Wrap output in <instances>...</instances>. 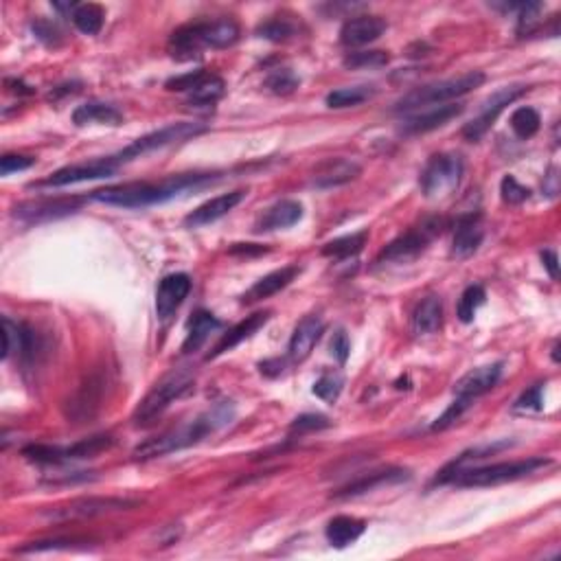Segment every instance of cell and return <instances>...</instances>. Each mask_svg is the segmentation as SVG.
<instances>
[{
    "label": "cell",
    "mask_w": 561,
    "mask_h": 561,
    "mask_svg": "<svg viewBox=\"0 0 561 561\" xmlns=\"http://www.w3.org/2000/svg\"><path fill=\"white\" fill-rule=\"evenodd\" d=\"M246 198V191H230V194L218 195V198L209 200V202L200 204L194 213H189L185 218V227L186 228H200L206 227V224L218 222L219 218L228 215L230 210L235 209L242 200Z\"/></svg>",
    "instance_id": "obj_19"
},
{
    "label": "cell",
    "mask_w": 561,
    "mask_h": 561,
    "mask_svg": "<svg viewBox=\"0 0 561 561\" xmlns=\"http://www.w3.org/2000/svg\"><path fill=\"white\" fill-rule=\"evenodd\" d=\"M268 252L266 246H257V243H235L230 248V255H261Z\"/></svg>",
    "instance_id": "obj_54"
},
{
    "label": "cell",
    "mask_w": 561,
    "mask_h": 561,
    "mask_svg": "<svg viewBox=\"0 0 561 561\" xmlns=\"http://www.w3.org/2000/svg\"><path fill=\"white\" fill-rule=\"evenodd\" d=\"M222 327L218 318H215L210 311L206 309H198L194 314V318L189 320V329H186V338L182 342V353H195L200 347L209 340L210 332Z\"/></svg>",
    "instance_id": "obj_29"
},
{
    "label": "cell",
    "mask_w": 561,
    "mask_h": 561,
    "mask_svg": "<svg viewBox=\"0 0 561 561\" xmlns=\"http://www.w3.org/2000/svg\"><path fill=\"white\" fill-rule=\"evenodd\" d=\"M191 292V276L185 272L169 275L161 281L156 290V314L161 320H169L178 311V307L185 303V299Z\"/></svg>",
    "instance_id": "obj_15"
},
{
    "label": "cell",
    "mask_w": 561,
    "mask_h": 561,
    "mask_svg": "<svg viewBox=\"0 0 561 561\" xmlns=\"http://www.w3.org/2000/svg\"><path fill=\"white\" fill-rule=\"evenodd\" d=\"M141 502L132 500V498H102V496H88L77 498V500L66 502V505L55 507V509L45 513L46 520L51 522H75V520H90V517L108 516V513L129 511L138 507Z\"/></svg>",
    "instance_id": "obj_9"
},
{
    "label": "cell",
    "mask_w": 561,
    "mask_h": 561,
    "mask_svg": "<svg viewBox=\"0 0 561 561\" xmlns=\"http://www.w3.org/2000/svg\"><path fill=\"white\" fill-rule=\"evenodd\" d=\"M541 261H544V268H546V270H549V275L553 276V279H557V276H559L557 252L544 251V252H541Z\"/></svg>",
    "instance_id": "obj_53"
},
{
    "label": "cell",
    "mask_w": 561,
    "mask_h": 561,
    "mask_svg": "<svg viewBox=\"0 0 561 561\" xmlns=\"http://www.w3.org/2000/svg\"><path fill=\"white\" fill-rule=\"evenodd\" d=\"M218 174H182L171 176L162 182H126V185L105 186V189L93 191L90 198L97 202L123 206V209H143V206L162 204L171 198H178L191 189H202L206 185H213Z\"/></svg>",
    "instance_id": "obj_1"
},
{
    "label": "cell",
    "mask_w": 561,
    "mask_h": 561,
    "mask_svg": "<svg viewBox=\"0 0 561 561\" xmlns=\"http://www.w3.org/2000/svg\"><path fill=\"white\" fill-rule=\"evenodd\" d=\"M441 325H443V303L439 296H425L412 311V332L428 335L439 332Z\"/></svg>",
    "instance_id": "obj_28"
},
{
    "label": "cell",
    "mask_w": 561,
    "mask_h": 561,
    "mask_svg": "<svg viewBox=\"0 0 561 561\" xmlns=\"http://www.w3.org/2000/svg\"><path fill=\"white\" fill-rule=\"evenodd\" d=\"M526 90H529L526 86H507V88L493 93L491 97L483 103L481 114H478L476 119H472V121L463 128V136L467 138V141H481L489 129H491L493 123H496V119L505 112L507 105H511L516 99H520Z\"/></svg>",
    "instance_id": "obj_12"
},
{
    "label": "cell",
    "mask_w": 561,
    "mask_h": 561,
    "mask_svg": "<svg viewBox=\"0 0 561 561\" xmlns=\"http://www.w3.org/2000/svg\"><path fill=\"white\" fill-rule=\"evenodd\" d=\"M391 55L384 51H358V53H349L342 60L344 69L349 70H367V69H380V66H386Z\"/></svg>",
    "instance_id": "obj_40"
},
{
    "label": "cell",
    "mask_w": 561,
    "mask_h": 561,
    "mask_svg": "<svg viewBox=\"0 0 561 561\" xmlns=\"http://www.w3.org/2000/svg\"><path fill=\"white\" fill-rule=\"evenodd\" d=\"M443 230V219H428V222L421 224L419 228H412L408 233L400 235L397 239H392L386 248L377 255L375 263L384 266V263H406L412 261L425 252V248L430 246V242L441 235Z\"/></svg>",
    "instance_id": "obj_10"
},
{
    "label": "cell",
    "mask_w": 561,
    "mask_h": 561,
    "mask_svg": "<svg viewBox=\"0 0 561 561\" xmlns=\"http://www.w3.org/2000/svg\"><path fill=\"white\" fill-rule=\"evenodd\" d=\"M103 18H105V9L97 3L77 4L75 12L70 13L73 25L79 29L81 33H86V36H97L103 27Z\"/></svg>",
    "instance_id": "obj_33"
},
{
    "label": "cell",
    "mask_w": 561,
    "mask_h": 561,
    "mask_svg": "<svg viewBox=\"0 0 561 561\" xmlns=\"http://www.w3.org/2000/svg\"><path fill=\"white\" fill-rule=\"evenodd\" d=\"M349 351H351V344H349V335L340 329V332L334 334V340H332V356L338 359L340 364L347 362L349 358Z\"/></svg>",
    "instance_id": "obj_51"
},
{
    "label": "cell",
    "mask_w": 561,
    "mask_h": 561,
    "mask_svg": "<svg viewBox=\"0 0 561 561\" xmlns=\"http://www.w3.org/2000/svg\"><path fill=\"white\" fill-rule=\"evenodd\" d=\"M301 79L292 73L290 69H276L268 75L266 86L272 90L275 95H290L299 88Z\"/></svg>",
    "instance_id": "obj_43"
},
{
    "label": "cell",
    "mask_w": 561,
    "mask_h": 561,
    "mask_svg": "<svg viewBox=\"0 0 561 561\" xmlns=\"http://www.w3.org/2000/svg\"><path fill=\"white\" fill-rule=\"evenodd\" d=\"M227 93V84H224L222 77L218 75H206L198 86L189 93L186 103L195 105V108H213L219 99Z\"/></svg>",
    "instance_id": "obj_32"
},
{
    "label": "cell",
    "mask_w": 561,
    "mask_h": 561,
    "mask_svg": "<svg viewBox=\"0 0 561 561\" xmlns=\"http://www.w3.org/2000/svg\"><path fill=\"white\" fill-rule=\"evenodd\" d=\"M194 384L195 375L189 368H174L167 375H162L134 410V425H152L176 400L194 391Z\"/></svg>",
    "instance_id": "obj_4"
},
{
    "label": "cell",
    "mask_w": 561,
    "mask_h": 561,
    "mask_svg": "<svg viewBox=\"0 0 561 561\" xmlns=\"http://www.w3.org/2000/svg\"><path fill=\"white\" fill-rule=\"evenodd\" d=\"M408 478H410L408 469H400V467H391V469H382V472L364 474V476H359L353 483H349L347 487H342L340 491H335L334 498H356V496H362V493L373 491V489H377V487L395 485V483L408 481Z\"/></svg>",
    "instance_id": "obj_22"
},
{
    "label": "cell",
    "mask_w": 561,
    "mask_h": 561,
    "mask_svg": "<svg viewBox=\"0 0 561 561\" xmlns=\"http://www.w3.org/2000/svg\"><path fill=\"white\" fill-rule=\"evenodd\" d=\"M31 29H33V33H36L37 40H40L42 45L49 46V49H57V46L62 45V40H64V37H62L60 29H57L49 21H36L31 25Z\"/></svg>",
    "instance_id": "obj_46"
},
{
    "label": "cell",
    "mask_w": 561,
    "mask_h": 561,
    "mask_svg": "<svg viewBox=\"0 0 561 561\" xmlns=\"http://www.w3.org/2000/svg\"><path fill=\"white\" fill-rule=\"evenodd\" d=\"M364 531H367V524L364 520H358V517L351 516H335L334 520H329L327 524V540L329 544L335 546V549H347L349 544L359 540Z\"/></svg>",
    "instance_id": "obj_31"
},
{
    "label": "cell",
    "mask_w": 561,
    "mask_h": 561,
    "mask_svg": "<svg viewBox=\"0 0 561 561\" xmlns=\"http://www.w3.org/2000/svg\"><path fill=\"white\" fill-rule=\"evenodd\" d=\"M204 123H195V121H180V123H171V126L156 129V132L145 134V136L136 138L132 145H128L126 150L119 152L114 156V161L121 165V162L132 161V158L138 156H145V153L162 150V147H169L174 143H182V141H189V138L200 136V134L206 132Z\"/></svg>",
    "instance_id": "obj_8"
},
{
    "label": "cell",
    "mask_w": 561,
    "mask_h": 561,
    "mask_svg": "<svg viewBox=\"0 0 561 561\" xmlns=\"http://www.w3.org/2000/svg\"><path fill=\"white\" fill-rule=\"evenodd\" d=\"M268 320H270V311H257V314L248 316L246 320H242V323H237L235 327H230L228 332L219 338V342L215 344L213 351L209 353V359L222 356V353H227L230 351V349L237 347L239 342H243V340H248L251 335H255L259 329L268 323Z\"/></svg>",
    "instance_id": "obj_24"
},
{
    "label": "cell",
    "mask_w": 561,
    "mask_h": 561,
    "mask_svg": "<svg viewBox=\"0 0 561 561\" xmlns=\"http://www.w3.org/2000/svg\"><path fill=\"white\" fill-rule=\"evenodd\" d=\"M299 272H301L299 266H285V268H281V270L270 272V275H266L263 279H259L255 285L243 294L242 301L243 303H257V301L270 299V296H275L276 292L285 290V287L290 285L296 276H299Z\"/></svg>",
    "instance_id": "obj_25"
},
{
    "label": "cell",
    "mask_w": 561,
    "mask_h": 561,
    "mask_svg": "<svg viewBox=\"0 0 561 561\" xmlns=\"http://www.w3.org/2000/svg\"><path fill=\"white\" fill-rule=\"evenodd\" d=\"M108 386V371L99 368V371L90 373L81 386L77 388L75 395L70 397L66 404V417L73 424H86V421L95 419L99 408H102L103 392Z\"/></svg>",
    "instance_id": "obj_11"
},
{
    "label": "cell",
    "mask_w": 561,
    "mask_h": 561,
    "mask_svg": "<svg viewBox=\"0 0 561 561\" xmlns=\"http://www.w3.org/2000/svg\"><path fill=\"white\" fill-rule=\"evenodd\" d=\"M206 75L209 73H204V70H191V73L171 77V79L165 84V88L171 90V93H191V90H194Z\"/></svg>",
    "instance_id": "obj_47"
},
{
    "label": "cell",
    "mask_w": 561,
    "mask_h": 561,
    "mask_svg": "<svg viewBox=\"0 0 561 561\" xmlns=\"http://www.w3.org/2000/svg\"><path fill=\"white\" fill-rule=\"evenodd\" d=\"M541 391H544V386H541V384H535L531 391H526L524 395L516 401V408L517 410H540L541 404H544V400H541Z\"/></svg>",
    "instance_id": "obj_50"
},
{
    "label": "cell",
    "mask_w": 561,
    "mask_h": 561,
    "mask_svg": "<svg viewBox=\"0 0 561 561\" xmlns=\"http://www.w3.org/2000/svg\"><path fill=\"white\" fill-rule=\"evenodd\" d=\"M239 40V25L230 18L222 21H198L182 25L171 33L167 51L174 60L189 62L202 55L204 49H228Z\"/></svg>",
    "instance_id": "obj_3"
},
{
    "label": "cell",
    "mask_w": 561,
    "mask_h": 561,
    "mask_svg": "<svg viewBox=\"0 0 561 561\" xmlns=\"http://www.w3.org/2000/svg\"><path fill=\"white\" fill-rule=\"evenodd\" d=\"M123 121V114L117 105L88 102L75 108L73 123L75 126H90V123H103V126H119Z\"/></svg>",
    "instance_id": "obj_30"
},
{
    "label": "cell",
    "mask_w": 561,
    "mask_h": 561,
    "mask_svg": "<svg viewBox=\"0 0 561 561\" xmlns=\"http://www.w3.org/2000/svg\"><path fill=\"white\" fill-rule=\"evenodd\" d=\"M550 458H524V460H505V463L485 465V467H472L460 469L454 476V485L458 487H493L502 485V483L520 481V478L531 476L537 469L549 467Z\"/></svg>",
    "instance_id": "obj_6"
},
{
    "label": "cell",
    "mask_w": 561,
    "mask_h": 561,
    "mask_svg": "<svg viewBox=\"0 0 561 561\" xmlns=\"http://www.w3.org/2000/svg\"><path fill=\"white\" fill-rule=\"evenodd\" d=\"M359 174H362V167L356 161H349V158H329V161H325L314 171L311 185L316 189H334V186H342L347 182L356 180Z\"/></svg>",
    "instance_id": "obj_20"
},
{
    "label": "cell",
    "mask_w": 561,
    "mask_h": 561,
    "mask_svg": "<svg viewBox=\"0 0 561 561\" xmlns=\"http://www.w3.org/2000/svg\"><path fill=\"white\" fill-rule=\"evenodd\" d=\"M235 408L230 401H222V404L215 406L213 410L204 412V415L195 417L189 424H182L178 428L167 430V433L152 436V439L143 441L141 445H136L132 452V457L136 460H152L161 458L165 454L178 452V450L191 448V445L200 443L204 436H209L215 430L224 428L233 419Z\"/></svg>",
    "instance_id": "obj_2"
},
{
    "label": "cell",
    "mask_w": 561,
    "mask_h": 561,
    "mask_svg": "<svg viewBox=\"0 0 561 561\" xmlns=\"http://www.w3.org/2000/svg\"><path fill=\"white\" fill-rule=\"evenodd\" d=\"M367 239H368L367 230H362V233H356V235H347V237H338V239H334V242L325 243L323 255L332 257V259H349L362 251Z\"/></svg>",
    "instance_id": "obj_37"
},
{
    "label": "cell",
    "mask_w": 561,
    "mask_h": 561,
    "mask_svg": "<svg viewBox=\"0 0 561 561\" xmlns=\"http://www.w3.org/2000/svg\"><path fill=\"white\" fill-rule=\"evenodd\" d=\"M299 33H301L299 22L290 21V18H283V16L270 18V21L261 22V25L257 27V36L270 42H290V40H294Z\"/></svg>",
    "instance_id": "obj_34"
},
{
    "label": "cell",
    "mask_w": 561,
    "mask_h": 561,
    "mask_svg": "<svg viewBox=\"0 0 561 561\" xmlns=\"http://www.w3.org/2000/svg\"><path fill=\"white\" fill-rule=\"evenodd\" d=\"M540 126H541V119L540 114H537V110L533 108H517L516 112L511 114V128L513 132H516L517 138H522V141H529V138H533L537 132H540Z\"/></svg>",
    "instance_id": "obj_38"
},
{
    "label": "cell",
    "mask_w": 561,
    "mask_h": 561,
    "mask_svg": "<svg viewBox=\"0 0 561 561\" xmlns=\"http://www.w3.org/2000/svg\"><path fill=\"white\" fill-rule=\"evenodd\" d=\"M460 112H463V105H458V103L436 105V108L430 110V112L417 114V117L408 119V121L404 123V134L430 132V129H436V128L445 126V123H450L452 119H457Z\"/></svg>",
    "instance_id": "obj_27"
},
{
    "label": "cell",
    "mask_w": 561,
    "mask_h": 561,
    "mask_svg": "<svg viewBox=\"0 0 561 561\" xmlns=\"http://www.w3.org/2000/svg\"><path fill=\"white\" fill-rule=\"evenodd\" d=\"M375 95V88L373 86H349V88H338L334 93L327 95V102L329 108H351V105H359L364 103L367 99H371Z\"/></svg>",
    "instance_id": "obj_36"
},
{
    "label": "cell",
    "mask_w": 561,
    "mask_h": 561,
    "mask_svg": "<svg viewBox=\"0 0 561 561\" xmlns=\"http://www.w3.org/2000/svg\"><path fill=\"white\" fill-rule=\"evenodd\" d=\"M483 239H485V230H483L481 213H465L457 219V228H454V242H452V257L467 259L481 248Z\"/></svg>",
    "instance_id": "obj_18"
},
{
    "label": "cell",
    "mask_w": 561,
    "mask_h": 561,
    "mask_svg": "<svg viewBox=\"0 0 561 561\" xmlns=\"http://www.w3.org/2000/svg\"><path fill=\"white\" fill-rule=\"evenodd\" d=\"M500 194L507 204H522L529 200L531 191L526 189V186H522L520 182L516 180V176H505L500 182Z\"/></svg>",
    "instance_id": "obj_45"
},
{
    "label": "cell",
    "mask_w": 561,
    "mask_h": 561,
    "mask_svg": "<svg viewBox=\"0 0 561 561\" xmlns=\"http://www.w3.org/2000/svg\"><path fill=\"white\" fill-rule=\"evenodd\" d=\"M303 218V206L296 200H281V202L272 204L266 213L259 218L255 230L257 233H268V230H279L294 227L299 219Z\"/></svg>",
    "instance_id": "obj_26"
},
{
    "label": "cell",
    "mask_w": 561,
    "mask_h": 561,
    "mask_svg": "<svg viewBox=\"0 0 561 561\" xmlns=\"http://www.w3.org/2000/svg\"><path fill=\"white\" fill-rule=\"evenodd\" d=\"M22 457L31 463H40V465H57L64 463L66 454L62 445H46V443H37V445H27L22 450Z\"/></svg>",
    "instance_id": "obj_41"
},
{
    "label": "cell",
    "mask_w": 561,
    "mask_h": 561,
    "mask_svg": "<svg viewBox=\"0 0 561 561\" xmlns=\"http://www.w3.org/2000/svg\"><path fill=\"white\" fill-rule=\"evenodd\" d=\"M553 359L555 362H559V342H555V347H553Z\"/></svg>",
    "instance_id": "obj_55"
},
{
    "label": "cell",
    "mask_w": 561,
    "mask_h": 561,
    "mask_svg": "<svg viewBox=\"0 0 561 561\" xmlns=\"http://www.w3.org/2000/svg\"><path fill=\"white\" fill-rule=\"evenodd\" d=\"M386 21L380 16H351L340 29V42L349 49L371 45L386 31Z\"/></svg>",
    "instance_id": "obj_16"
},
{
    "label": "cell",
    "mask_w": 561,
    "mask_h": 561,
    "mask_svg": "<svg viewBox=\"0 0 561 561\" xmlns=\"http://www.w3.org/2000/svg\"><path fill=\"white\" fill-rule=\"evenodd\" d=\"M463 178V161L454 153H439L433 156L421 171V191L428 200H445L458 189Z\"/></svg>",
    "instance_id": "obj_7"
},
{
    "label": "cell",
    "mask_w": 561,
    "mask_h": 561,
    "mask_svg": "<svg viewBox=\"0 0 561 561\" xmlns=\"http://www.w3.org/2000/svg\"><path fill=\"white\" fill-rule=\"evenodd\" d=\"M119 162L114 156L99 158V161L81 162V165H69L64 169H57L49 178L37 182V186H66L75 185V182H88V180H102L110 178L117 171Z\"/></svg>",
    "instance_id": "obj_13"
},
{
    "label": "cell",
    "mask_w": 561,
    "mask_h": 561,
    "mask_svg": "<svg viewBox=\"0 0 561 561\" xmlns=\"http://www.w3.org/2000/svg\"><path fill=\"white\" fill-rule=\"evenodd\" d=\"M342 386H344V377L340 375V373H325V375L314 384V395L320 397V400L329 401V404H334V401H338L340 392H342Z\"/></svg>",
    "instance_id": "obj_42"
},
{
    "label": "cell",
    "mask_w": 561,
    "mask_h": 561,
    "mask_svg": "<svg viewBox=\"0 0 561 561\" xmlns=\"http://www.w3.org/2000/svg\"><path fill=\"white\" fill-rule=\"evenodd\" d=\"M4 88L9 90L12 95H18V97H29V95L36 93V88H31V86H27L22 79H4Z\"/></svg>",
    "instance_id": "obj_52"
},
{
    "label": "cell",
    "mask_w": 561,
    "mask_h": 561,
    "mask_svg": "<svg viewBox=\"0 0 561 561\" xmlns=\"http://www.w3.org/2000/svg\"><path fill=\"white\" fill-rule=\"evenodd\" d=\"M502 377V364H487V367L472 368L469 373H465L460 380L454 384V395L460 400L474 401L476 397L485 395L491 391Z\"/></svg>",
    "instance_id": "obj_17"
},
{
    "label": "cell",
    "mask_w": 561,
    "mask_h": 561,
    "mask_svg": "<svg viewBox=\"0 0 561 561\" xmlns=\"http://www.w3.org/2000/svg\"><path fill=\"white\" fill-rule=\"evenodd\" d=\"M329 419L325 415H301L292 421L290 425V436H303L309 433H316V430H325L329 428Z\"/></svg>",
    "instance_id": "obj_44"
},
{
    "label": "cell",
    "mask_w": 561,
    "mask_h": 561,
    "mask_svg": "<svg viewBox=\"0 0 561 561\" xmlns=\"http://www.w3.org/2000/svg\"><path fill=\"white\" fill-rule=\"evenodd\" d=\"M81 206L79 198L73 200H36V202H22L13 206V215L27 224L49 222V219L64 218V215L75 213Z\"/></svg>",
    "instance_id": "obj_14"
},
{
    "label": "cell",
    "mask_w": 561,
    "mask_h": 561,
    "mask_svg": "<svg viewBox=\"0 0 561 561\" xmlns=\"http://www.w3.org/2000/svg\"><path fill=\"white\" fill-rule=\"evenodd\" d=\"M325 334V323L318 316H305L299 325H296L294 334L290 338V347H287V356L292 362H303L309 358V353L314 351L316 342L320 340V335Z\"/></svg>",
    "instance_id": "obj_21"
},
{
    "label": "cell",
    "mask_w": 561,
    "mask_h": 561,
    "mask_svg": "<svg viewBox=\"0 0 561 561\" xmlns=\"http://www.w3.org/2000/svg\"><path fill=\"white\" fill-rule=\"evenodd\" d=\"M37 347V335L27 325L13 323L9 316H3V359H9L12 353H22L31 358Z\"/></svg>",
    "instance_id": "obj_23"
},
{
    "label": "cell",
    "mask_w": 561,
    "mask_h": 561,
    "mask_svg": "<svg viewBox=\"0 0 561 561\" xmlns=\"http://www.w3.org/2000/svg\"><path fill=\"white\" fill-rule=\"evenodd\" d=\"M33 165H36V158L21 156V153H4V156L0 158V174L9 176L13 174V171L29 169V167Z\"/></svg>",
    "instance_id": "obj_49"
},
{
    "label": "cell",
    "mask_w": 561,
    "mask_h": 561,
    "mask_svg": "<svg viewBox=\"0 0 561 561\" xmlns=\"http://www.w3.org/2000/svg\"><path fill=\"white\" fill-rule=\"evenodd\" d=\"M487 294L485 287L483 285H469L467 290L460 294L458 307H457V316L460 318V323H472L474 316H476L478 307L485 303Z\"/></svg>",
    "instance_id": "obj_39"
},
{
    "label": "cell",
    "mask_w": 561,
    "mask_h": 561,
    "mask_svg": "<svg viewBox=\"0 0 561 561\" xmlns=\"http://www.w3.org/2000/svg\"><path fill=\"white\" fill-rule=\"evenodd\" d=\"M114 445V439L110 434H97V436H90V439L79 441V443L69 445L64 448L66 460H79V458H93L97 454L105 452Z\"/></svg>",
    "instance_id": "obj_35"
},
{
    "label": "cell",
    "mask_w": 561,
    "mask_h": 561,
    "mask_svg": "<svg viewBox=\"0 0 561 561\" xmlns=\"http://www.w3.org/2000/svg\"><path fill=\"white\" fill-rule=\"evenodd\" d=\"M469 406H472V401H469V400H460V397H457V400H454L452 404H450V408L445 410L443 415L439 417V419H436V424L433 425V430H445V428H450V425H452L454 421L460 419V415H463V412L467 410Z\"/></svg>",
    "instance_id": "obj_48"
},
{
    "label": "cell",
    "mask_w": 561,
    "mask_h": 561,
    "mask_svg": "<svg viewBox=\"0 0 561 561\" xmlns=\"http://www.w3.org/2000/svg\"><path fill=\"white\" fill-rule=\"evenodd\" d=\"M485 84V73L481 70H472V73H465L460 77H452V79L434 81V84H425L415 88L412 93L404 95L395 105L397 112H410V110L424 108V105H443L452 99L463 97V95L472 93V90L481 88Z\"/></svg>",
    "instance_id": "obj_5"
}]
</instances>
